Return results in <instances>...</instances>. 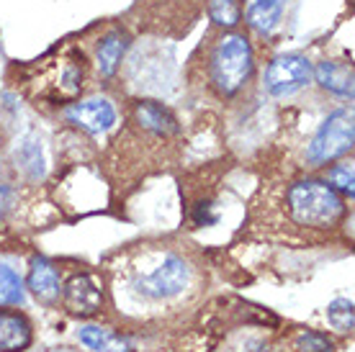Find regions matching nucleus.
Segmentation results:
<instances>
[{
  "instance_id": "f257e3e1",
  "label": "nucleus",
  "mask_w": 355,
  "mask_h": 352,
  "mask_svg": "<svg viewBox=\"0 0 355 352\" xmlns=\"http://www.w3.org/2000/svg\"><path fill=\"white\" fill-rule=\"evenodd\" d=\"M255 67L252 46L245 34H224L209 54V80L222 96H237Z\"/></svg>"
},
{
  "instance_id": "f03ea898",
  "label": "nucleus",
  "mask_w": 355,
  "mask_h": 352,
  "mask_svg": "<svg viewBox=\"0 0 355 352\" xmlns=\"http://www.w3.org/2000/svg\"><path fill=\"white\" fill-rule=\"evenodd\" d=\"M288 211L296 224L322 229L343 219L345 203L332 185L320 180H302L288 191Z\"/></svg>"
},
{
  "instance_id": "7ed1b4c3",
  "label": "nucleus",
  "mask_w": 355,
  "mask_h": 352,
  "mask_svg": "<svg viewBox=\"0 0 355 352\" xmlns=\"http://www.w3.org/2000/svg\"><path fill=\"white\" fill-rule=\"evenodd\" d=\"M39 93L52 98L57 103H70L80 96L85 85V57L78 49L60 52L57 57L46 60V64L39 70Z\"/></svg>"
},
{
  "instance_id": "20e7f679",
  "label": "nucleus",
  "mask_w": 355,
  "mask_h": 352,
  "mask_svg": "<svg viewBox=\"0 0 355 352\" xmlns=\"http://www.w3.org/2000/svg\"><path fill=\"white\" fill-rule=\"evenodd\" d=\"M353 111H335V114L327 116V121L322 123L317 137L311 139L309 150H306V162L309 165H327V162L343 157L345 152L353 150Z\"/></svg>"
},
{
  "instance_id": "39448f33",
  "label": "nucleus",
  "mask_w": 355,
  "mask_h": 352,
  "mask_svg": "<svg viewBox=\"0 0 355 352\" xmlns=\"http://www.w3.org/2000/svg\"><path fill=\"white\" fill-rule=\"evenodd\" d=\"M311 62L304 54H281L266 70V90L273 98H288L311 82Z\"/></svg>"
},
{
  "instance_id": "423d86ee",
  "label": "nucleus",
  "mask_w": 355,
  "mask_h": 352,
  "mask_svg": "<svg viewBox=\"0 0 355 352\" xmlns=\"http://www.w3.org/2000/svg\"><path fill=\"white\" fill-rule=\"evenodd\" d=\"M137 285H139V291L152 296V299H170L188 285V267L180 257H168L155 273L142 278Z\"/></svg>"
},
{
  "instance_id": "0eeeda50",
  "label": "nucleus",
  "mask_w": 355,
  "mask_h": 352,
  "mask_svg": "<svg viewBox=\"0 0 355 352\" xmlns=\"http://www.w3.org/2000/svg\"><path fill=\"white\" fill-rule=\"evenodd\" d=\"M67 121L88 134H103L116 123V108L108 98H88L67 108Z\"/></svg>"
},
{
  "instance_id": "6e6552de",
  "label": "nucleus",
  "mask_w": 355,
  "mask_h": 352,
  "mask_svg": "<svg viewBox=\"0 0 355 352\" xmlns=\"http://www.w3.org/2000/svg\"><path fill=\"white\" fill-rule=\"evenodd\" d=\"M64 303L72 314H96L101 303H103V293L98 288V283L90 275H75L67 285H64Z\"/></svg>"
},
{
  "instance_id": "1a4fd4ad",
  "label": "nucleus",
  "mask_w": 355,
  "mask_h": 352,
  "mask_svg": "<svg viewBox=\"0 0 355 352\" xmlns=\"http://www.w3.org/2000/svg\"><path fill=\"white\" fill-rule=\"evenodd\" d=\"M311 78L317 80L320 88H324L327 93L353 98V67L350 64L324 60L311 70Z\"/></svg>"
},
{
  "instance_id": "9d476101",
  "label": "nucleus",
  "mask_w": 355,
  "mask_h": 352,
  "mask_svg": "<svg viewBox=\"0 0 355 352\" xmlns=\"http://www.w3.org/2000/svg\"><path fill=\"white\" fill-rule=\"evenodd\" d=\"M126 49H129V36H126L121 28H114V31H108V34L101 39L98 52H96V62L103 78H114L116 70L121 67V60H124Z\"/></svg>"
},
{
  "instance_id": "9b49d317",
  "label": "nucleus",
  "mask_w": 355,
  "mask_h": 352,
  "mask_svg": "<svg viewBox=\"0 0 355 352\" xmlns=\"http://www.w3.org/2000/svg\"><path fill=\"white\" fill-rule=\"evenodd\" d=\"M286 0H250L248 3V26L260 36L273 34L284 18Z\"/></svg>"
},
{
  "instance_id": "f8f14e48",
  "label": "nucleus",
  "mask_w": 355,
  "mask_h": 352,
  "mask_svg": "<svg viewBox=\"0 0 355 352\" xmlns=\"http://www.w3.org/2000/svg\"><path fill=\"white\" fill-rule=\"evenodd\" d=\"M26 285L31 288V293H34L36 299L44 301V303H52L60 296V275H57V270L46 263L44 257H34L31 260Z\"/></svg>"
},
{
  "instance_id": "ddd939ff",
  "label": "nucleus",
  "mask_w": 355,
  "mask_h": 352,
  "mask_svg": "<svg viewBox=\"0 0 355 352\" xmlns=\"http://www.w3.org/2000/svg\"><path fill=\"white\" fill-rule=\"evenodd\" d=\"M31 344V326L21 314L0 311V352H21Z\"/></svg>"
},
{
  "instance_id": "4468645a",
  "label": "nucleus",
  "mask_w": 355,
  "mask_h": 352,
  "mask_svg": "<svg viewBox=\"0 0 355 352\" xmlns=\"http://www.w3.org/2000/svg\"><path fill=\"white\" fill-rule=\"evenodd\" d=\"M137 121L142 123L144 129H150L155 134H170L175 132V118L168 108L155 103V100H144L137 103Z\"/></svg>"
},
{
  "instance_id": "2eb2a0df",
  "label": "nucleus",
  "mask_w": 355,
  "mask_h": 352,
  "mask_svg": "<svg viewBox=\"0 0 355 352\" xmlns=\"http://www.w3.org/2000/svg\"><path fill=\"white\" fill-rule=\"evenodd\" d=\"M78 337H80V342L88 344L90 352H129L126 340L108 329H101V326H83Z\"/></svg>"
},
{
  "instance_id": "dca6fc26",
  "label": "nucleus",
  "mask_w": 355,
  "mask_h": 352,
  "mask_svg": "<svg viewBox=\"0 0 355 352\" xmlns=\"http://www.w3.org/2000/svg\"><path fill=\"white\" fill-rule=\"evenodd\" d=\"M209 16L216 26L234 28L242 21V0H209Z\"/></svg>"
},
{
  "instance_id": "f3484780",
  "label": "nucleus",
  "mask_w": 355,
  "mask_h": 352,
  "mask_svg": "<svg viewBox=\"0 0 355 352\" xmlns=\"http://www.w3.org/2000/svg\"><path fill=\"white\" fill-rule=\"evenodd\" d=\"M24 299H26L24 285H21V278L16 275V270L8 267V265H0V303L21 306Z\"/></svg>"
},
{
  "instance_id": "a211bd4d",
  "label": "nucleus",
  "mask_w": 355,
  "mask_h": 352,
  "mask_svg": "<svg viewBox=\"0 0 355 352\" xmlns=\"http://www.w3.org/2000/svg\"><path fill=\"white\" fill-rule=\"evenodd\" d=\"M329 324L335 326L338 332H350L353 329V301L347 299H338L332 301L327 308Z\"/></svg>"
},
{
  "instance_id": "6ab92c4d",
  "label": "nucleus",
  "mask_w": 355,
  "mask_h": 352,
  "mask_svg": "<svg viewBox=\"0 0 355 352\" xmlns=\"http://www.w3.org/2000/svg\"><path fill=\"white\" fill-rule=\"evenodd\" d=\"M329 185L338 188L347 198H353L355 193V175H353V165H338V168L329 170Z\"/></svg>"
},
{
  "instance_id": "aec40b11",
  "label": "nucleus",
  "mask_w": 355,
  "mask_h": 352,
  "mask_svg": "<svg viewBox=\"0 0 355 352\" xmlns=\"http://www.w3.org/2000/svg\"><path fill=\"white\" fill-rule=\"evenodd\" d=\"M16 159L21 162V168L24 170H31V177H39L44 173L42 168V150H39V144H31L28 141L26 147L21 150V155H16Z\"/></svg>"
},
{
  "instance_id": "412c9836",
  "label": "nucleus",
  "mask_w": 355,
  "mask_h": 352,
  "mask_svg": "<svg viewBox=\"0 0 355 352\" xmlns=\"http://www.w3.org/2000/svg\"><path fill=\"white\" fill-rule=\"evenodd\" d=\"M299 350L302 352H329L332 350V344H329V340H324L322 335L309 332V335L299 337Z\"/></svg>"
},
{
  "instance_id": "4be33fe9",
  "label": "nucleus",
  "mask_w": 355,
  "mask_h": 352,
  "mask_svg": "<svg viewBox=\"0 0 355 352\" xmlns=\"http://www.w3.org/2000/svg\"><path fill=\"white\" fill-rule=\"evenodd\" d=\"M8 206H10V188L0 185V219H3V213L8 211Z\"/></svg>"
}]
</instances>
